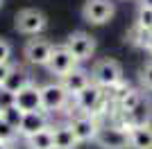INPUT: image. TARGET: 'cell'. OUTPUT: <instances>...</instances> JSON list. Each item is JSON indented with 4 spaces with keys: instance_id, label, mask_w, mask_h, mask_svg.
I'll return each mask as SVG.
<instances>
[{
    "instance_id": "obj_16",
    "label": "cell",
    "mask_w": 152,
    "mask_h": 149,
    "mask_svg": "<svg viewBox=\"0 0 152 149\" xmlns=\"http://www.w3.org/2000/svg\"><path fill=\"white\" fill-rule=\"evenodd\" d=\"M32 84V77H30V72L27 70H23V68H16L14 66V70L9 74H7V79L2 81V86L0 88H5V90H9V93H20L25 86H30Z\"/></svg>"
},
{
    "instance_id": "obj_29",
    "label": "cell",
    "mask_w": 152,
    "mask_h": 149,
    "mask_svg": "<svg viewBox=\"0 0 152 149\" xmlns=\"http://www.w3.org/2000/svg\"><path fill=\"white\" fill-rule=\"evenodd\" d=\"M2 2H5V0H0V7H2Z\"/></svg>"
},
{
    "instance_id": "obj_9",
    "label": "cell",
    "mask_w": 152,
    "mask_h": 149,
    "mask_svg": "<svg viewBox=\"0 0 152 149\" xmlns=\"http://www.w3.org/2000/svg\"><path fill=\"white\" fill-rule=\"evenodd\" d=\"M52 48L55 45L50 41H45V38H30L25 43L23 54H25V59L32 66H48V61L52 56Z\"/></svg>"
},
{
    "instance_id": "obj_24",
    "label": "cell",
    "mask_w": 152,
    "mask_h": 149,
    "mask_svg": "<svg viewBox=\"0 0 152 149\" xmlns=\"http://www.w3.org/2000/svg\"><path fill=\"white\" fill-rule=\"evenodd\" d=\"M12 56V45L7 43L5 38H0V63H7Z\"/></svg>"
},
{
    "instance_id": "obj_2",
    "label": "cell",
    "mask_w": 152,
    "mask_h": 149,
    "mask_svg": "<svg viewBox=\"0 0 152 149\" xmlns=\"http://www.w3.org/2000/svg\"><path fill=\"white\" fill-rule=\"evenodd\" d=\"M121 79H123V68H121V63L114 61V59H102L91 70V81L95 86H100L102 90H109Z\"/></svg>"
},
{
    "instance_id": "obj_5",
    "label": "cell",
    "mask_w": 152,
    "mask_h": 149,
    "mask_svg": "<svg viewBox=\"0 0 152 149\" xmlns=\"http://www.w3.org/2000/svg\"><path fill=\"white\" fill-rule=\"evenodd\" d=\"M95 145L100 149H127L129 147V140H127V131L116 127V124H104L98 129L95 133Z\"/></svg>"
},
{
    "instance_id": "obj_1",
    "label": "cell",
    "mask_w": 152,
    "mask_h": 149,
    "mask_svg": "<svg viewBox=\"0 0 152 149\" xmlns=\"http://www.w3.org/2000/svg\"><path fill=\"white\" fill-rule=\"evenodd\" d=\"M73 99H75V106L80 108V113L93 115L95 120L100 118L107 108L114 106L111 99L107 97V93H104L100 86H95V84H91V86H86L84 90H80L77 95H73Z\"/></svg>"
},
{
    "instance_id": "obj_14",
    "label": "cell",
    "mask_w": 152,
    "mask_h": 149,
    "mask_svg": "<svg viewBox=\"0 0 152 149\" xmlns=\"http://www.w3.org/2000/svg\"><path fill=\"white\" fill-rule=\"evenodd\" d=\"M127 140L132 149H152V124L132 127L127 131Z\"/></svg>"
},
{
    "instance_id": "obj_23",
    "label": "cell",
    "mask_w": 152,
    "mask_h": 149,
    "mask_svg": "<svg viewBox=\"0 0 152 149\" xmlns=\"http://www.w3.org/2000/svg\"><path fill=\"white\" fill-rule=\"evenodd\" d=\"M12 104H16V95L5 90V88H0V113L5 111V108H9Z\"/></svg>"
},
{
    "instance_id": "obj_25",
    "label": "cell",
    "mask_w": 152,
    "mask_h": 149,
    "mask_svg": "<svg viewBox=\"0 0 152 149\" xmlns=\"http://www.w3.org/2000/svg\"><path fill=\"white\" fill-rule=\"evenodd\" d=\"M12 70H14V66L9 61H7V63H0V86H2V81L7 79V74L12 72Z\"/></svg>"
},
{
    "instance_id": "obj_22",
    "label": "cell",
    "mask_w": 152,
    "mask_h": 149,
    "mask_svg": "<svg viewBox=\"0 0 152 149\" xmlns=\"http://www.w3.org/2000/svg\"><path fill=\"white\" fill-rule=\"evenodd\" d=\"M141 84H143L145 90L152 93V61H148L145 66L141 68Z\"/></svg>"
},
{
    "instance_id": "obj_3",
    "label": "cell",
    "mask_w": 152,
    "mask_h": 149,
    "mask_svg": "<svg viewBox=\"0 0 152 149\" xmlns=\"http://www.w3.org/2000/svg\"><path fill=\"white\" fill-rule=\"evenodd\" d=\"M39 88H41V108L45 113H57L68 104L70 95L66 93V88L59 81H50V84L39 86Z\"/></svg>"
},
{
    "instance_id": "obj_17",
    "label": "cell",
    "mask_w": 152,
    "mask_h": 149,
    "mask_svg": "<svg viewBox=\"0 0 152 149\" xmlns=\"http://www.w3.org/2000/svg\"><path fill=\"white\" fill-rule=\"evenodd\" d=\"M25 145H27V149H55V142H52V127H48V129L39 131L34 136L25 138Z\"/></svg>"
},
{
    "instance_id": "obj_19",
    "label": "cell",
    "mask_w": 152,
    "mask_h": 149,
    "mask_svg": "<svg viewBox=\"0 0 152 149\" xmlns=\"http://www.w3.org/2000/svg\"><path fill=\"white\" fill-rule=\"evenodd\" d=\"M148 38H150V34H148L145 30H141L139 25H134L132 30H129V34H127V41L132 45H139V48H145Z\"/></svg>"
},
{
    "instance_id": "obj_13",
    "label": "cell",
    "mask_w": 152,
    "mask_h": 149,
    "mask_svg": "<svg viewBox=\"0 0 152 149\" xmlns=\"http://www.w3.org/2000/svg\"><path fill=\"white\" fill-rule=\"evenodd\" d=\"M43 129H48V113L45 111H30V113L23 115L18 133L23 138H30V136H34V133H39V131H43Z\"/></svg>"
},
{
    "instance_id": "obj_10",
    "label": "cell",
    "mask_w": 152,
    "mask_h": 149,
    "mask_svg": "<svg viewBox=\"0 0 152 149\" xmlns=\"http://www.w3.org/2000/svg\"><path fill=\"white\" fill-rule=\"evenodd\" d=\"M68 124H70V129H73V133H75V138L80 142L93 140L95 133H98V129H100L98 120H95L93 115H86V113H77L75 118H70Z\"/></svg>"
},
{
    "instance_id": "obj_12",
    "label": "cell",
    "mask_w": 152,
    "mask_h": 149,
    "mask_svg": "<svg viewBox=\"0 0 152 149\" xmlns=\"http://www.w3.org/2000/svg\"><path fill=\"white\" fill-rule=\"evenodd\" d=\"M16 106H18L23 113L43 111V108H41V88L32 81L30 86H25L20 93H16Z\"/></svg>"
},
{
    "instance_id": "obj_20",
    "label": "cell",
    "mask_w": 152,
    "mask_h": 149,
    "mask_svg": "<svg viewBox=\"0 0 152 149\" xmlns=\"http://www.w3.org/2000/svg\"><path fill=\"white\" fill-rule=\"evenodd\" d=\"M136 25H139L141 30H145L148 34H152V7H139Z\"/></svg>"
},
{
    "instance_id": "obj_8",
    "label": "cell",
    "mask_w": 152,
    "mask_h": 149,
    "mask_svg": "<svg viewBox=\"0 0 152 149\" xmlns=\"http://www.w3.org/2000/svg\"><path fill=\"white\" fill-rule=\"evenodd\" d=\"M66 48L73 52V56L77 59V63L86 61V59H91L93 52H95V38L91 36V34H86V32H73L68 36V41H66Z\"/></svg>"
},
{
    "instance_id": "obj_18",
    "label": "cell",
    "mask_w": 152,
    "mask_h": 149,
    "mask_svg": "<svg viewBox=\"0 0 152 149\" xmlns=\"http://www.w3.org/2000/svg\"><path fill=\"white\" fill-rule=\"evenodd\" d=\"M23 115H25V113L20 111V108H18V106H16V104H12V106H9V108H5V111L0 113V118L5 120L7 124H12V127H14V129H16V131H18L20 122H23Z\"/></svg>"
},
{
    "instance_id": "obj_6",
    "label": "cell",
    "mask_w": 152,
    "mask_h": 149,
    "mask_svg": "<svg viewBox=\"0 0 152 149\" xmlns=\"http://www.w3.org/2000/svg\"><path fill=\"white\" fill-rule=\"evenodd\" d=\"M116 7L111 0H86L82 7V16L91 25H104L114 18Z\"/></svg>"
},
{
    "instance_id": "obj_28",
    "label": "cell",
    "mask_w": 152,
    "mask_h": 149,
    "mask_svg": "<svg viewBox=\"0 0 152 149\" xmlns=\"http://www.w3.org/2000/svg\"><path fill=\"white\" fill-rule=\"evenodd\" d=\"M0 149H12V145H7V142H0Z\"/></svg>"
},
{
    "instance_id": "obj_21",
    "label": "cell",
    "mask_w": 152,
    "mask_h": 149,
    "mask_svg": "<svg viewBox=\"0 0 152 149\" xmlns=\"http://www.w3.org/2000/svg\"><path fill=\"white\" fill-rule=\"evenodd\" d=\"M16 136H18V131L14 129L12 124H7L5 120L0 118V142H7V145H12L14 140H16Z\"/></svg>"
},
{
    "instance_id": "obj_4",
    "label": "cell",
    "mask_w": 152,
    "mask_h": 149,
    "mask_svg": "<svg viewBox=\"0 0 152 149\" xmlns=\"http://www.w3.org/2000/svg\"><path fill=\"white\" fill-rule=\"evenodd\" d=\"M45 25H48V18H45L43 12H39V9H20L16 14V30L27 34V36H39L41 32L45 30Z\"/></svg>"
},
{
    "instance_id": "obj_11",
    "label": "cell",
    "mask_w": 152,
    "mask_h": 149,
    "mask_svg": "<svg viewBox=\"0 0 152 149\" xmlns=\"http://www.w3.org/2000/svg\"><path fill=\"white\" fill-rule=\"evenodd\" d=\"M59 84H61L64 88H66V93L73 97V95H77L80 90H84L86 86H91L93 81H91V74L86 72V70H82V68H73L70 72H66L64 77H59Z\"/></svg>"
},
{
    "instance_id": "obj_7",
    "label": "cell",
    "mask_w": 152,
    "mask_h": 149,
    "mask_svg": "<svg viewBox=\"0 0 152 149\" xmlns=\"http://www.w3.org/2000/svg\"><path fill=\"white\" fill-rule=\"evenodd\" d=\"M45 68L50 70V74H57V77H64L66 72H70L73 68H77V59L73 56L66 45H55L52 48V56Z\"/></svg>"
},
{
    "instance_id": "obj_26",
    "label": "cell",
    "mask_w": 152,
    "mask_h": 149,
    "mask_svg": "<svg viewBox=\"0 0 152 149\" xmlns=\"http://www.w3.org/2000/svg\"><path fill=\"white\" fill-rule=\"evenodd\" d=\"M145 50L152 54V34H150V38H148V43H145Z\"/></svg>"
},
{
    "instance_id": "obj_15",
    "label": "cell",
    "mask_w": 152,
    "mask_h": 149,
    "mask_svg": "<svg viewBox=\"0 0 152 149\" xmlns=\"http://www.w3.org/2000/svg\"><path fill=\"white\" fill-rule=\"evenodd\" d=\"M52 142H55V149H75L80 140L75 138L70 124H57L52 127Z\"/></svg>"
},
{
    "instance_id": "obj_27",
    "label": "cell",
    "mask_w": 152,
    "mask_h": 149,
    "mask_svg": "<svg viewBox=\"0 0 152 149\" xmlns=\"http://www.w3.org/2000/svg\"><path fill=\"white\" fill-rule=\"evenodd\" d=\"M141 7H152V0H141Z\"/></svg>"
}]
</instances>
